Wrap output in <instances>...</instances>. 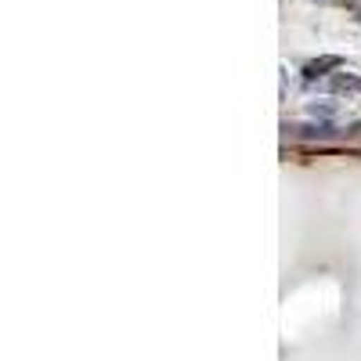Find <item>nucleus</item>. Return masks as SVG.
I'll use <instances>...</instances> for the list:
<instances>
[{
  "mask_svg": "<svg viewBox=\"0 0 361 361\" xmlns=\"http://www.w3.org/2000/svg\"><path fill=\"white\" fill-rule=\"evenodd\" d=\"M336 109H340V105H336L333 98H322V102H311V105H307V116H311V119H333Z\"/></svg>",
  "mask_w": 361,
  "mask_h": 361,
  "instance_id": "obj_3",
  "label": "nucleus"
},
{
  "mask_svg": "<svg viewBox=\"0 0 361 361\" xmlns=\"http://www.w3.org/2000/svg\"><path fill=\"white\" fill-rule=\"evenodd\" d=\"M329 90H333V94H357L361 76L357 73H336L333 80H329Z\"/></svg>",
  "mask_w": 361,
  "mask_h": 361,
  "instance_id": "obj_2",
  "label": "nucleus"
},
{
  "mask_svg": "<svg viewBox=\"0 0 361 361\" xmlns=\"http://www.w3.org/2000/svg\"><path fill=\"white\" fill-rule=\"evenodd\" d=\"M322 4H325V0H322Z\"/></svg>",
  "mask_w": 361,
  "mask_h": 361,
  "instance_id": "obj_5",
  "label": "nucleus"
},
{
  "mask_svg": "<svg viewBox=\"0 0 361 361\" xmlns=\"http://www.w3.org/2000/svg\"><path fill=\"white\" fill-rule=\"evenodd\" d=\"M325 69H340V58H318V62L307 66V76H311V80H314V76H329Z\"/></svg>",
  "mask_w": 361,
  "mask_h": 361,
  "instance_id": "obj_4",
  "label": "nucleus"
},
{
  "mask_svg": "<svg viewBox=\"0 0 361 361\" xmlns=\"http://www.w3.org/2000/svg\"><path fill=\"white\" fill-rule=\"evenodd\" d=\"M286 137H300V141H333L336 127L333 119H318V123H286Z\"/></svg>",
  "mask_w": 361,
  "mask_h": 361,
  "instance_id": "obj_1",
  "label": "nucleus"
}]
</instances>
